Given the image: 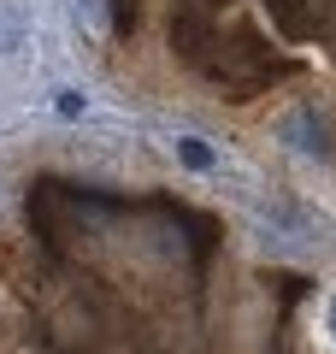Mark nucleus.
I'll list each match as a JSON object with an SVG mask.
<instances>
[{
  "label": "nucleus",
  "instance_id": "3",
  "mask_svg": "<svg viewBox=\"0 0 336 354\" xmlns=\"http://www.w3.org/2000/svg\"><path fill=\"white\" fill-rule=\"evenodd\" d=\"M177 160H183L189 171H212V165H218V153H212L200 136H183V142H177Z\"/></svg>",
  "mask_w": 336,
  "mask_h": 354
},
{
  "label": "nucleus",
  "instance_id": "5",
  "mask_svg": "<svg viewBox=\"0 0 336 354\" xmlns=\"http://www.w3.org/2000/svg\"><path fill=\"white\" fill-rule=\"evenodd\" d=\"M330 330H336V301H330Z\"/></svg>",
  "mask_w": 336,
  "mask_h": 354
},
{
  "label": "nucleus",
  "instance_id": "2",
  "mask_svg": "<svg viewBox=\"0 0 336 354\" xmlns=\"http://www.w3.org/2000/svg\"><path fill=\"white\" fill-rule=\"evenodd\" d=\"M24 36H30L24 12H18L12 0H0V59H6V53H18V48H24Z\"/></svg>",
  "mask_w": 336,
  "mask_h": 354
},
{
  "label": "nucleus",
  "instance_id": "1",
  "mask_svg": "<svg viewBox=\"0 0 336 354\" xmlns=\"http://www.w3.org/2000/svg\"><path fill=\"white\" fill-rule=\"evenodd\" d=\"M283 136H289V148H301V153H330V142H324V118H312V113L283 118Z\"/></svg>",
  "mask_w": 336,
  "mask_h": 354
},
{
  "label": "nucleus",
  "instance_id": "4",
  "mask_svg": "<svg viewBox=\"0 0 336 354\" xmlns=\"http://www.w3.org/2000/svg\"><path fill=\"white\" fill-rule=\"evenodd\" d=\"M83 95H77V88H59V101H53V113H59V118H77V113H83Z\"/></svg>",
  "mask_w": 336,
  "mask_h": 354
}]
</instances>
